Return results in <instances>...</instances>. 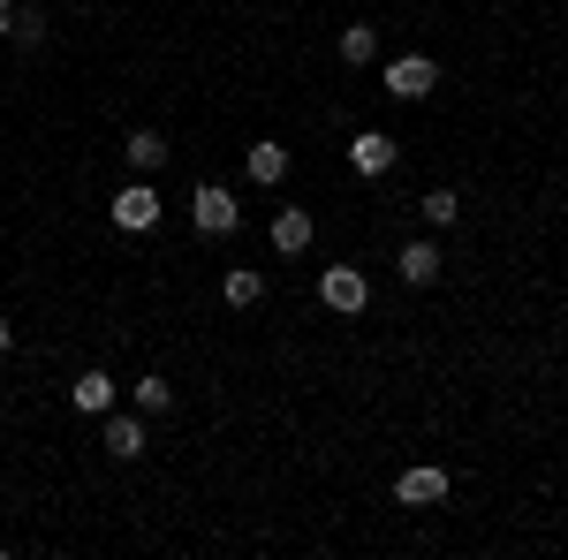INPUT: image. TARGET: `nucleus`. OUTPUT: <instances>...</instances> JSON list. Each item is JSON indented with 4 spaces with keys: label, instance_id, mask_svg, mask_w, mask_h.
<instances>
[{
    "label": "nucleus",
    "instance_id": "1",
    "mask_svg": "<svg viewBox=\"0 0 568 560\" xmlns=\"http://www.w3.org/2000/svg\"><path fill=\"white\" fill-rule=\"evenodd\" d=\"M160 213H168V205H160L152 174H136V182H122V190H114V205H106V220H114L122 235H152V227H160Z\"/></svg>",
    "mask_w": 568,
    "mask_h": 560
},
{
    "label": "nucleus",
    "instance_id": "2",
    "mask_svg": "<svg viewBox=\"0 0 568 560\" xmlns=\"http://www.w3.org/2000/svg\"><path fill=\"white\" fill-rule=\"evenodd\" d=\"M318 303H326L334 318H364V310H372V281H364V265H326V273H318Z\"/></svg>",
    "mask_w": 568,
    "mask_h": 560
},
{
    "label": "nucleus",
    "instance_id": "3",
    "mask_svg": "<svg viewBox=\"0 0 568 560\" xmlns=\"http://www.w3.org/2000/svg\"><path fill=\"white\" fill-rule=\"evenodd\" d=\"M190 220H197V235H235V227H243V205H235V190H227V182H197V190H190Z\"/></svg>",
    "mask_w": 568,
    "mask_h": 560
},
{
    "label": "nucleus",
    "instance_id": "4",
    "mask_svg": "<svg viewBox=\"0 0 568 560\" xmlns=\"http://www.w3.org/2000/svg\"><path fill=\"white\" fill-rule=\"evenodd\" d=\"M99 447H106V455H114V462H136V455H152V431H144V409H122V401H114V409H106V417H99Z\"/></svg>",
    "mask_w": 568,
    "mask_h": 560
},
{
    "label": "nucleus",
    "instance_id": "5",
    "mask_svg": "<svg viewBox=\"0 0 568 560\" xmlns=\"http://www.w3.org/2000/svg\"><path fill=\"white\" fill-rule=\"evenodd\" d=\"M433 91H439L433 53H394L387 61V99H433Z\"/></svg>",
    "mask_w": 568,
    "mask_h": 560
},
{
    "label": "nucleus",
    "instance_id": "6",
    "mask_svg": "<svg viewBox=\"0 0 568 560\" xmlns=\"http://www.w3.org/2000/svg\"><path fill=\"white\" fill-rule=\"evenodd\" d=\"M394 160H402V144H394L387 130H356L349 136V174H364V182L394 174Z\"/></svg>",
    "mask_w": 568,
    "mask_h": 560
},
{
    "label": "nucleus",
    "instance_id": "7",
    "mask_svg": "<svg viewBox=\"0 0 568 560\" xmlns=\"http://www.w3.org/2000/svg\"><path fill=\"white\" fill-rule=\"evenodd\" d=\"M394 273H402V288H433L439 273H447V258H439V243H433V235H417V243H402Z\"/></svg>",
    "mask_w": 568,
    "mask_h": 560
},
{
    "label": "nucleus",
    "instance_id": "8",
    "mask_svg": "<svg viewBox=\"0 0 568 560\" xmlns=\"http://www.w3.org/2000/svg\"><path fill=\"white\" fill-rule=\"evenodd\" d=\"M394 500H402V508H439V500H447V470H439V462L402 470V477H394Z\"/></svg>",
    "mask_w": 568,
    "mask_h": 560
},
{
    "label": "nucleus",
    "instance_id": "9",
    "mask_svg": "<svg viewBox=\"0 0 568 560\" xmlns=\"http://www.w3.org/2000/svg\"><path fill=\"white\" fill-rule=\"evenodd\" d=\"M69 401H77V409H84V417H106V409H114V401H122V379H114V371H99V364H91V371H77V387H69Z\"/></svg>",
    "mask_w": 568,
    "mask_h": 560
},
{
    "label": "nucleus",
    "instance_id": "10",
    "mask_svg": "<svg viewBox=\"0 0 568 560\" xmlns=\"http://www.w3.org/2000/svg\"><path fill=\"white\" fill-rule=\"evenodd\" d=\"M311 235H318V220H311L304 205H281V213H273V251H281V258H304Z\"/></svg>",
    "mask_w": 568,
    "mask_h": 560
},
{
    "label": "nucleus",
    "instance_id": "11",
    "mask_svg": "<svg viewBox=\"0 0 568 560\" xmlns=\"http://www.w3.org/2000/svg\"><path fill=\"white\" fill-rule=\"evenodd\" d=\"M220 303H227V310H258L265 303V273L258 265H227V273H220Z\"/></svg>",
    "mask_w": 568,
    "mask_h": 560
},
{
    "label": "nucleus",
    "instance_id": "12",
    "mask_svg": "<svg viewBox=\"0 0 568 560\" xmlns=\"http://www.w3.org/2000/svg\"><path fill=\"white\" fill-rule=\"evenodd\" d=\"M243 174H251L258 190H281V182H288V144H273V136L251 144V152H243Z\"/></svg>",
    "mask_w": 568,
    "mask_h": 560
},
{
    "label": "nucleus",
    "instance_id": "13",
    "mask_svg": "<svg viewBox=\"0 0 568 560\" xmlns=\"http://www.w3.org/2000/svg\"><path fill=\"white\" fill-rule=\"evenodd\" d=\"M122 160H130L136 174H160V167H168V136H160V130H130V136H122Z\"/></svg>",
    "mask_w": 568,
    "mask_h": 560
},
{
    "label": "nucleus",
    "instance_id": "14",
    "mask_svg": "<svg viewBox=\"0 0 568 560\" xmlns=\"http://www.w3.org/2000/svg\"><path fill=\"white\" fill-rule=\"evenodd\" d=\"M349 69H372L379 61V23H342V45H334Z\"/></svg>",
    "mask_w": 568,
    "mask_h": 560
},
{
    "label": "nucleus",
    "instance_id": "15",
    "mask_svg": "<svg viewBox=\"0 0 568 560\" xmlns=\"http://www.w3.org/2000/svg\"><path fill=\"white\" fill-rule=\"evenodd\" d=\"M130 409H144V417H168L175 409V379H160V371H144L130 387Z\"/></svg>",
    "mask_w": 568,
    "mask_h": 560
},
{
    "label": "nucleus",
    "instance_id": "16",
    "mask_svg": "<svg viewBox=\"0 0 568 560\" xmlns=\"http://www.w3.org/2000/svg\"><path fill=\"white\" fill-rule=\"evenodd\" d=\"M417 213H425V227H455V220H463V197H455V190H425Z\"/></svg>",
    "mask_w": 568,
    "mask_h": 560
},
{
    "label": "nucleus",
    "instance_id": "17",
    "mask_svg": "<svg viewBox=\"0 0 568 560\" xmlns=\"http://www.w3.org/2000/svg\"><path fill=\"white\" fill-rule=\"evenodd\" d=\"M16 45H45V16L39 8H16V31H8Z\"/></svg>",
    "mask_w": 568,
    "mask_h": 560
},
{
    "label": "nucleus",
    "instance_id": "18",
    "mask_svg": "<svg viewBox=\"0 0 568 560\" xmlns=\"http://www.w3.org/2000/svg\"><path fill=\"white\" fill-rule=\"evenodd\" d=\"M8 31H16V0H0V39H8Z\"/></svg>",
    "mask_w": 568,
    "mask_h": 560
},
{
    "label": "nucleus",
    "instance_id": "19",
    "mask_svg": "<svg viewBox=\"0 0 568 560\" xmlns=\"http://www.w3.org/2000/svg\"><path fill=\"white\" fill-rule=\"evenodd\" d=\"M8 348H16V326H8V318H0V356H8Z\"/></svg>",
    "mask_w": 568,
    "mask_h": 560
}]
</instances>
